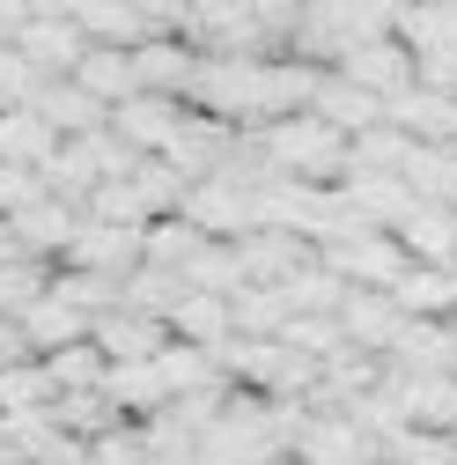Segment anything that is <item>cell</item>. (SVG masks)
<instances>
[{"mask_svg": "<svg viewBox=\"0 0 457 465\" xmlns=\"http://www.w3.org/2000/svg\"><path fill=\"white\" fill-rule=\"evenodd\" d=\"M74 82L96 96V104H111L119 111L126 96H141V74H133V52H119V45H89V60L74 67Z\"/></svg>", "mask_w": 457, "mask_h": 465, "instance_id": "24", "label": "cell"}, {"mask_svg": "<svg viewBox=\"0 0 457 465\" xmlns=\"http://www.w3.org/2000/svg\"><path fill=\"white\" fill-rule=\"evenodd\" d=\"M37 200H52V185H44V170H23V163H0V214H23V207H37Z\"/></svg>", "mask_w": 457, "mask_h": 465, "instance_id": "37", "label": "cell"}, {"mask_svg": "<svg viewBox=\"0 0 457 465\" xmlns=\"http://www.w3.org/2000/svg\"><path fill=\"white\" fill-rule=\"evenodd\" d=\"M258 148L273 163V178H296V185H347V170H355V141L339 126H325L317 111L258 126Z\"/></svg>", "mask_w": 457, "mask_h": 465, "instance_id": "1", "label": "cell"}, {"mask_svg": "<svg viewBox=\"0 0 457 465\" xmlns=\"http://www.w3.org/2000/svg\"><path fill=\"white\" fill-rule=\"evenodd\" d=\"M44 370H52V399H60V391H103L111 355L96 340H74V347H60V355H44Z\"/></svg>", "mask_w": 457, "mask_h": 465, "instance_id": "30", "label": "cell"}, {"mask_svg": "<svg viewBox=\"0 0 457 465\" xmlns=\"http://www.w3.org/2000/svg\"><path fill=\"white\" fill-rule=\"evenodd\" d=\"M37 82H44V74L23 60V52H15V45H0V111H23V104L37 96Z\"/></svg>", "mask_w": 457, "mask_h": 465, "instance_id": "38", "label": "cell"}, {"mask_svg": "<svg viewBox=\"0 0 457 465\" xmlns=\"http://www.w3.org/2000/svg\"><path fill=\"white\" fill-rule=\"evenodd\" d=\"M398 244H406L421 266H450V259H457V207L421 200L406 222H398Z\"/></svg>", "mask_w": 457, "mask_h": 465, "instance_id": "21", "label": "cell"}, {"mask_svg": "<svg viewBox=\"0 0 457 465\" xmlns=\"http://www.w3.org/2000/svg\"><path fill=\"white\" fill-rule=\"evenodd\" d=\"M406 325L413 318L398 311L391 288H347V303H339V332H347V347H362V355H391Z\"/></svg>", "mask_w": 457, "mask_h": 465, "instance_id": "9", "label": "cell"}, {"mask_svg": "<svg viewBox=\"0 0 457 465\" xmlns=\"http://www.w3.org/2000/svg\"><path fill=\"white\" fill-rule=\"evenodd\" d=\"M67 15L82 23V37H89V45H119V52H133V45L162 37V30H155V23L133 8V0H74Z\"/></svg>", "mask_w": 457, "mask_h": 465, "instance_id": "18", "label": "cell"}, {"mask_svg": "<svg viewBox=\"0 0 457 465\" xmlns=\"http://www.w3.org/2000/svg\"><path fill=\"white\" fill-rule=\"evenodd\" d=\"M178 296H185V281H178V273H162V266H141V273H126V311H148V318H162V325H170Z\"/></svg>", "mask_w": 457, "mask_h": 465, "instance_id": "34", "label": "cell"}, {"mask_svg": "<svg viewBox=\"0 0 457 465\" xmlns=\"http://www.w3.org/2000/svg\"><path fill=\"white\" fill-rule=\"evenodd\" d=\"M207 244H214V237H207L192 214H162V222L148 229V266H162V273H178V281H185V266H192Z\"/></svg>", "mask_w": 457, "mask_h": 465, "instance_id": "26", "label": "cell"}, {"mask_svg": "<svg viewBox=\"0 0 457 465\" xmlns=\"http://www.w3.org/2000/svg\"><path fill=\"white\" fill-rule=\"evenodd\" d=\"M89 340L103 347L111 362H155L162 347H170V325H162V318H148V311H126V303H119V311H103V318H96V332H89Z\"/></svg>", "mask_w": 457, "mask_h": 465, "instance_id": "13", "label": "cell"}, {"mask_svg": "<svg viewBox=\"0 0 457 465\" xmlns=\"http://www.w3.org/2000/svg\"><path fill=\"white\" fill-rule=\"evenodd\" d=\"M185 214L207 229V237L237 244V237H251V229H258V193L237 185V178H199V185L185 193Z\"/></svg>", "mask_w": 457, "mask_h": 465, "instance_id": "8", "label": "cell"}, {"mask_svg": "<svg viewBox=\"0 0 457 465\" xmlns=\"http://www.w3.org/2000/svg\"><path fill=\"white\" fill-rule=\"evenodd\" d=\"M376 465H391V458H376Z\"/></svg>", "mask_w": 457, "mask_h": 465, "instance_id": "43", "label": "cell"}, {"mask_svg": "<svg viewBox=\"0 0 457 465\" xmlns=\"http://www.w3.org/2000/svg\"><path fill=\"white\" fill-rule=\"evenodd\" d=\"M296 458H303V465H376V458H384V436H369V429L347 421V414H303Z\"/></svg>", "mask_w": 457, "mask_h": 465, "instance_id": "6", "label": "cell"}, {"mask_svg": "<svg viewBox=\"0 0 457 465\" xmlns=\"http://www.w3.org/2000/svg\"><path fill=\"white\" fill-rule=\"evenodd\" d=\"M391 384H398V406H406L413 429H457V370L450 377H398L391 370Z\"/></svg>", "mask_w": 457, "mask_h": 465, "instance_id": "22", "label": "cell"}, {"mask_svg": "<svg viewBox=\"0 0 457 465\" xmlns=\"http://www.w3.org/2000/svg\"><path fill=\"white\" fill-rule=\"evenodd\" d=\"M391 126L413 134L421 148H450V141H457V96L421 82V89H406V96H391Z\"/></svg>", "mask_w": 457, "mask_h": 465, "instance_id": "14", "label": "cell"}, {"mask_svg": "<svg viewBox=\"0 0 457 465\" xmlns=\"http://www.w3.org/2000/svg\"><path fill=\"white\" fill-rule=\"evenodd\" d=\"M296 347V355H310V362H332V355H347V332H339V311L332 318H288V332H280Z\"/></svg>", "mask_w": 457, "mask_h": 465, "instance_id": "36", "label": "cell"}, {"mask_svg": "<svg viewBox=\"0 0 457 465\" xmlns=\"http://www.w3.org/2000/svg\"><path fill=\"white\" fill-rule=\"evenodd\" d=\"M288 465H303V458H288Z\"/></svg>", "mask_w": 457, "mask_h": 465, "instance_id": "44", "label": "cell"}, {"mask_svg": "<svg viewBox=\"0 0 457 465\" xmlns=\"http://www.w3.org/2000/svg\"><path fill=\"white\" fill-rule=\"evenodd\" d=\"M170 340H192V347H221L237 340V296H207V288H185L178 311H170Z\"/></svg>", "mask_w": 457, "mask_h": 465, "instance_id": "15", "label": "cell"}, {"mask_svg": "<svg viewBox=\"0 0 457 465\" xmlns=\"http://www.w3.org/2000/svg\"><path fill=\"white\" fill-rule=\"evenodd\" d=\"M199 60L207 52L192 45V37H178V30H162V37H148V45H133V74H141V96H192V82H199Z\"/></svg>", "mask_w": 457, "mask_h": 465, "instance_id": "7", "label": "cell"}, {"mask_svg": "<svg viewBox=\"0 0 457 465\" xmlns=\"http://www.w3.org/2000/svg\"><path fill=\"white\" fill-rule=\"evenodd\" d=\"M23 362H44L37 347H30V332H23V318H0V370H23Z\"/></svg>", "mask_w": 457, "mask_h": 465, "instance_id": "39", "label": "cell"}, {"mask_svg": "<svg viewBox=\"0 0 457 465\" xmlns=\"http://www.w3.org/2000/svg\"><path fill=\"white\" fill-rule=\"evenodd\" d=\"M310 111H317L325 126H339V134H347V141L391 119V104H384V96H369V89H355L347 74H325V89H317V104H310Z\"/></svg>", "mask_w": 457, "mask_h": 465, "instance_id": "19", "label": "cell"}, {"mask_svg": "<svg viewBox=\"0 0 457 465\" xmlns=\"http://www.w3.org/2000/svg\"><path fill=\"white\" fill-rule=\"evenodd\" d=\"M450 155H457V141H450Z\"/></svg>", "mask_w": 457, "mask_h": 465, "instance_id": "42", "label": "cell"}, {"mask_svg": "<svg viewBox=\"0 0 457 465\" xmlns=\"http://www.w3.org/2000/svg\"><path fill=\"white\" fill-rule=\"evenodd\" d=\"M30 111H37L60 141H82V134H103V126H111V104H96L74 74H44L37 96H30Z\"/></svg>", "mask_w": 457, "mask_h": 465, "instance_id": "10", "label": "cell"}, {"mask_svg": "<svg viewBox=\"0 0 457 465\" xmlns=\"http://www.w3.org/2000/svg\"><path fill=\"white\" fill-rule=\"evenodd\" d=\"M391 296H398V311H406V318H435V325H442V318L457 311V273H450V266H421V259H413V273L398 281Z\"/></svg>", "mask_w": 457, "mask_h": 465, "instance_id": "25", "label": "cell"}, {"mask_svg": "<svg viewBox=\"0 0 457 465\" xmlns=\"http://www.w3.org/2000/svg\"><path fill=\"white\" fill-rule=\"evenodd\" d=\"M237 266L251 288H288L296 273L317 266V244L296 237V229H251V237H237Z\"/></svg>", "mask_w": 457, "mask_h": 465, "instance_id": "5", "label": "cell"}, {"mask_svg": "<svg viewBox=\"0 0 457 465\" xmlns=\"http://www.w3.org/2000/svg\"><path fill=\"white\" fill-rule=\"evenodd\" d=\"M0 465H30V458H23V450H15V443H0Z\"/></svg>", "mask_w": 457, "mask_h": 465, "instance_id": "40", "label": "cell"}, {"mask_svg": "<svg viewBox=\"0 0 457 465\" xmlns=\"http://www.w3.org/2000/svg\"><path fill=\"white\" fill-rule=\"evenodd\" d=\"M103 391L119 399L126 421H148V414H162V406L178 399V391H170V377H162V362H111Z\"/></svg>", "mask_w": 457, "mask_h": 465, "instance_id": "20", "label": "cell"}, {"mask_svg": "<svg viewBox=\"0 0 457 465\" xmlns=\"http://www.w3.org/2000/svg\"><path fill=\"white\" fill-rule=\"evenodd\" d=\"M23 332H30L37 355H60V347H74V340H89V332H96V318H82L67 296H44V303L23 318Z\"/></svg>", "mask_w": 457, "mask_h": 465, "instance_id": "28", "label": "cell"}, {"mask_svg": "<svg viewBox=\"0 0 457 465\" xmlns=\"http://www.w3.org/2000/svg\"><path fill=\"white\" fill-rule=\"evenodd\" d=\"M413 148H421L413 134H398V126L384 119V126L355 134V170H347V178H398V170H406V155H413Z\"/></svg>", "mask_w": 457, "mask_h": 465, "instance_id": "29", "label": "cell"}, {"mask_svg": "<svg viewBox=\"0 0 457 465\" xmlns=\"http://www.w3.org/2000/svg\"><path fill=\"white\" fill-rule=\"evenodd\" d=\"M52 148H60V134H52L30 104H23V111H0V163L44 170V163H52Z\"/></svg>", "mask_w": 457, "mask_h": 465, "instance_id": "27", "label": "cell"}, {"mask_svg": "<svg viewBox=\"0 0 457 465\" xmlns=\"http://www.w3.org/2000/svg\"><path fill=\"white\" fill-rule=\"evenodd\" d=\"M60 266H89V273L126 281V273L148 266V229H126V222H96V214H82V229H74V244H67Z\"/></svg>", "mask_w": 457, "mask_h": 465, "instance_id": "4", "label": "cell"}, {"mask_svg": "<svg viewBox=\"0 0 457 465\" xmlns=\"http://www.w3.org/2000/svg\"><path fill=\"white\" fill-rule=\"evenodd\" d=\"M332 74H347L355 89H369V96H406V89H421V60H413V45L406 37H369V45H347L339 52V67Z\"/></svg>", "mask_w": 457, "mask_h": 465, "instance_id": "2", "label": "cell"}, {"mask_svg": "<svg viewBox=\"0 0 457 465\" xmlns=\"http://www.w3.org/2000/svg\"><path fill=\"white\" fill-rule=\"evenodd\" d=\"M384 362H391L398 377H450V370H457V332L435 325V318H413Z\"/></svg>", "mask_w": 457, "mask_h": 465, "instance_id": "16", "label": "cell"}, {"mask_svg": "<svg viewBox=\"0 0 457 465\" xmlns=\"http://www.w3.org/2000/svg\"><path fill=\"white\" fill-rule=\"evenodd\" d=\"M74 229H82V207H74V200H60V193L15 214V237H23V259H67V244H74Z\"/></svg>", "mask_w": 457, "mask_h": 465, "instance_id": "17", "label": "cell"}, {"mask_svg": "<svg viewBox=\"0 0 457 465\" xmlns=\"http://www.w3.org/2000/svg\"><path fill=\"white\" fill-rule=\"evenodd\" d=\"M37 406H52V370L44 362L0 370V414H37Z\"/></svg>", "mask_w": 457, "mask_h": 465, "instance_id": "35", "label": "cell"}, {"mask_svg": "<svg viewBox=\"0 0 457 465\" xmlns=\"http://www.w3.org/2000/svg\"><path fill=\"white\" fill-rule=\"evenodd\" d=\"M339 193L355 200V214H362L369 229H391V237H398V222H406V214L421 207L406 178H347V185H339Z\"/></svg>", "mask_w": 457, "mask_h": 465, "instance_id": "23", "label": "cell"}, {"mask_svg": "<svg viewBox=\"0 0 457 465\" xmlns=\"http://www.w3.org/2000/svg\"><path fill=\"white\" fill-rule=\"evenodd\" d=\"M52 296V266L44 259H8L0 266V318H30Z\"/></svg>", "mask_w": 457, "mask_h": 465, "instance_id": "32", "label": "cell"}, {"mask_svg": "<svg viewBox=\"0 0 457 465\" xmlns=\"http://www.w3.org/2000/svg\"><path fill=\"white\" fill-rule=\"evenodd\" d=\"M450 273H457V259H450Z\"/></svg>", "mask_w": 457, "mask_h": 465, "instance_id": "45", "label": "cell"}, {"mask_svg": "<svg viewBox=\"0 0 457 465\" xmlns=\"http://www.w3.org/2000/svg\"><path fill=\"white\" fill-rule=\"evenodd\" d=\"M398 178L413 185V200H435V207H457V155L450 148H413Z\"/></svg>", "mask_w": 457, "mask_h": 465, "instance_id": "31", "label": "cell"}, {"mask_svg": "<svg viewBox=\"0 0 457 465\" xmlns=\"http://www.w3.org/2000/svg\"><path fill=\"white\" fill-rule=\"evenodd\" d=\"M450 436H457V429H450Z\"/></svg>", "mask_w": 457, "mask_h": 465, "instance_id": "46", "label": "cell"}, {"mask_svg": "<svg viewBox=\"0 0 457 465\" xmlns=\"http://www.w3.org/2000/svg\"><path fill=\"white\" fill-rule=\"evenodd\" d=\"M384 458L391 465H457V436L450 429H398V436H384Z\"/></svg>", "mask_w": 457, "mask_h": 465, "instance_id": "33", "label": "cell"}, {"mask_svg": "<svg viewBox=\"0 0 457 465\" xmlns=\"http://www.w3.org/2000/svg\"><path fill=\"white\" fill-rule=\"evenodd\" d=\"M15 52H23L37 74H74V67L89 60V37H82L74 15H37V23L15 30Z\"/></svg>", "mask_w": 457, "mask_h": 465, "instance_id": "12", "label": "cell"}, {"mask_svg": "<svg viewBox=\"0 0 457 465\" xmlns=\"http://www.w3.org/2000/svg\"><path fill=\"white\" fill-rule=\"evenodd\" d=\"M317 259L347 281V288H398V281L413 273V252L398 244L391 229H369V237H347V244H325Z\"/></svg>", "mask_w": 457, "mask_h": 465, "instance_id": "3", "label": "cell"}, {"mask_svg": "<svg viewBox=\"0 0 457 465\" xmlns=\"http://www.w3.org/2000/svg\"><path fill=\"white\" fill-rule=\"evenodd\" d=\"M442 325H450V332H457V311H450V318H442Z\"/></svg>", "mask_w": 457, "mask_h": 465, "instance_id": "41", "label": "cell"}, {"mask_svg": "<svg viewBox=\"0 0 457 465\" xmlns=\"http://www.w3.org/2000/svg\"><path fill=\"white\" fill-rule=\"evenodd\" d=\"M185 119H192V104H178V96H126L119 111H111V134H119L126 148H141V155H162L185 134Z\"/></svg>", "mask_w": 457, "mask_h": 465, "instance_id": "11", "label": "cell"}]
</instances>
